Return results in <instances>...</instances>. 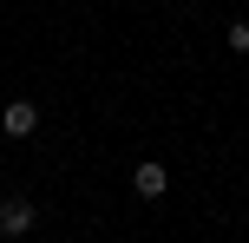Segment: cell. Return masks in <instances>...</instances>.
<instances>
[{
	"mask_svg": "<svg viewBox=\"0 0 249 243\" xmlns=\"http://www.w3.org/2000/svg\"><path fill=\"white\" fill-rule=\"evenodd\" d=\"M0 131H7V138H33V131H39V105L7 99V112H0Z\"/></svg>",
	"mask_w": 249,
	"mask_h": 243,
	"instance_id": "obj_1",
	"label": "cell"
},
{
	"mask_svg": "<svg viewBox=\"0 0 249 243\" xmlns=\"http://www.w3.org/2000/svg\"><path fill=\"white\" fill-rule=\"evenodd\" d=\"M33 230V204H26V197H7V204H0V237H26Z\"/></svg>",
	"mask_w": 249,
	"mask_h": 243,
	"instance_id": "obj_2",
	"label": "cell"
},
{
	"mask_svg": "<svg viewBox=\"0 0 249 243\" xmlns=\"http://www.w3.org/2000/svg\"><path fill=\"white\" fill-rule=\"evenodd\" d=\"M131 184H138V197H164V191H171V171H164L158 158H144V165L131 171Z\"/></svg>",
	"mask_w": 249,
	"mask_h": 243,
	"instance_id": "obj_3",
	"label": "cell"
},
{
	"mask_svg": "<svg viewBox=\"0 0 249 243\" xmlns=\"http://www.w3.org/2000/svg\"><path fill=\"white\" fill-rule=\"evenodd\" d=\"M230 46H236V53H249V20H236V26H230Z\"/></svg>",
	"mask_w": 249,
	"mask_h": 243,
	"instance_id": "obj_4",
	"label": "cell"
},
{
	"mask_svg": "<svg viewBox=\"0 0 249 243\" xmlns=\"http://www.w3.org/2000/svg\"><path fill=\"white\" fill-rule=\"evenodd\" d=\"M0 112H7V99H0Z\"/></svg>",
	"mask_w": 249,
	"mask_h": 243,
	"instance_id": "obj_5",
	"label": "cell"
}]
</instances>
